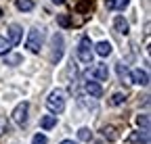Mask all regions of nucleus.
<instances>
[{"instance_id": "393cba45", "label": "nucleus", "mask_w": 151, "mask_h": 144, "mask_svg": "<svg viewBox=\"0 0 151 144\" xmlns=\"http://www.w3.org/2000/svg\"><path fill=\"white\" fill-rule=\"evenodd\" d=\"M57 21H59L61 27H69V19H67L65 15H59V17H57Z\"/></svg>"}, {"instance_id": "4468645a", "label": "nucleus", "mask_w": 151, "mask_h": 144, "mask_svg": "<svg viewBox=\"0 0 151 144\" xmlns=\"http://www.w3.org/2000/svg\"><path fill=\"white\" fill-rule=\"evenodd\" d=\"M40 125H42V130H52L57 125V115H44L40 119Z\"/></svg>"}, {"instance_id": "0eeeda50", "label": "nucleus", "mask_w": 151, "mask_h": 144, "mask_svg": "<svg viewBox=\"0 0 151 144\" xmlns=\"http://www.w3.org/2000/svg\"><path fill=\"white\" fill-rule=\"evenodd\" d=\"M130 82L132 84H139V86H149V73L143 69H132L130 71Z\"/></svg>"}, {"instance_id": "9b49d317", "label": "nucleus", "mask_w": 151, "mask_h": 144, "mask_svg": "<svg viewBox=\"0 0 151 144\" xmlns=\"http://www.w3.org/2000/svg\"><path fill=\"white\" fill-rule=\"evenodd\" d=\"M113 27H116V31H118V33H124V35L130 31V25H128V21L124 19L122 15H118L116 19H113Z\"/></svg>"}, {"instance_id": "f3484780", "label": "nucleus", "mask_w": 151, "mask_h": 144, "mask_svg": "<svg viewBox=\"0 0 151 144\" xmlns=\"http://www.w3.org/2000/svg\"><path fill=\"white\" fill-rule=\"evenodd\" d=\"M124 102H126V94H122V92L111 94V98H109V104H111V106H120V104H124Z\"/></svg>"}, {"instance_id": "4be33fe9", "label": "nucleus", "mask_w": 151, "mask_h": 144, "mask_svg": "<svg viewBox=\"0 0 151 144\" xmlns=\"http://www.w3.org/2000/svg\"><path fill=\"white\" fill-rule=\"evenodd\" d=\"M137 123L141 125V128H147V130H149V115H147V113L139 115V117H137Z\"/></svg>"}, {"instance_id": "5701e85b", "label": "nucleus", "mask_w": 151, "mask_h": 144, "mask_svg": "<svg viewBox=\"0 0 151 144\" xmlns=\"http://www.w3.org/2000/svg\"><path fill=\"white\" fill-rule=\"evenodd\" d=\"M6 132H9V121H6V117L0 115V136L6 134Z\"/></svg>"}, {"instance_id": "6e6552de", "label": "nucleus", "mask_w": 151, "mask_h": 144, "mask_svg": "<svg viewBox=\"0 0 151 144\" xmlns=\"http://www.w3.org/2000/svg\"><path fill=\"white\" fill-rule=\"evenodd\" d=\"M9 42H11V46H15V44H19L21 42V35H23V29H21V25H17V23H13V25H9Z\"/></svg>"}, {"instance_id": "20e7f679", "label": "nucleus", "mask_w": 151, "mask_h": 144, "mask_svg": "<svg viewBox=\"0 0 151 144\" xmlns=\"http://www.w3.org/2000/svg\"><path fill=\"white\" fill-rule=\"evenodd\" d=\"M42 29H38V27H32L29 33H27V40H25V48L29 52H40L42 48Z\"/></svg>"}, {"instance_id": "2eb2a0df", "label": "nucleus", "mask_w": 151, "mask_h": 144, "mask_svg": "<svg viewBox=\"0 0 151 144\" xmlns=\"http://www.w3.org/2000/svg\"><path fill=\"white\" fill-rule=\"evenodd\" d=\"M15 6L23 13H29L34 9V0H15Z\"/></svg>"}, {"instance_id": "f257e3e1", "label": "nucleus", "mask_w": 151, "mask_h": 144, "mask_svg": "<svg viewBox=\"0 0 151 144\" xmlns=\"http://www.w3.org/2000/svg\"><path fill=\"white\" fill-rule=\"evenodd\" d=\"M46 109L52 113V115H61L65 111V94L63 90H52L46 98Z\"/></svg>"}, {"instance_id": "cd10ccee", "label": "nucleus", "mask_w": 151, "mask_h": 144, "mask_svg": "<svg viewBox=\"0 0 151 144\" xmlns=\"http://www.w3.org/2000/svg\"><path fill=\"white\" fill-rule=\"evenodd\" d=\"M0 17H2V11H0Z\"/></svg>"}, {"instance_id": "a878e982", "label": "nucleus", "mask_w": 151, "mask_h": 144, "mask_svg": "<svg viewBox=\"0 0 151 144\" xmlns=\"http://www.w3.org/2000/svg\"><path fill=\"white\" fill-rule=\"evenodd\" d=\"M52 2H55V4H63V2H65V0H52Z\"/></svg>"}, {"instance_id": "6ab92c4d", "label": "nucleus", "mask_w": 151, "mask_h": 144, "mask_svg": "<svg viewBox=\"0 0 151 144\" xmlns=\"http://www.w3.org/2000/svg\"><path fill=\"white\" fill-rule=\"evenodd\" d=\"M118 75H120V79L130 82V71H128V67L124 63H118Z\"/></svg>"}, {"instance_id": "412c9836", "label": "nucleus", "mask_w": 151, "mask_h": 144, "mask_svg": "<svg viewBox=\"0 0 151 144\" xmlns=\"http://www.w3.org/2000/svg\"><path fill=\"white\" fill-rule=\"evenodd\" d=\"M9 50H11V42H9L6 38H2V35H0V57L6 55Z\"/></svg>"}, {"instance_id": "bb28decb", "label": "nucleus", "mask_w": 151, "mask_h": 144, "mask_svg": "<svg viewBox=\"0 0 151 144\" xmlns=\"http://www.w3.org/2000/svg\"><path fill=\"white\" fill-rule=\"evenodd\" d=\"M61 144H73V140H63Z\"/></svg>"}, {"instance_id": "a211bd4d", "label": "nucleus", "mask_w": 151, "mask_h": 144, "mask_svg": "<svg viewBox=\"0 0 151 144\" xmlns=\"http://www.w3.org/2000/svg\"><path fill=\"white\" fill-rule=\"evenodd\" d=\"M103 136H105L109 142L118 140V134H116V128H113V125H105V128H103Z\"/></svg>"}, {"instance_id": "9d476101", "label": "nucleus", "mask_w": 151, "mask_h": 144, "mask_svg": "<svg viewBox=\"0 0 151 144\" xmlns=\"http://www.w3.org/2000/svg\"><path fill=\"white\" fill-rule=\"evenodd\" d=\"M92 75L97 77V82H107L109 77V69L105 63H99V65H94V71H92Z\"/></svg>"}, {"instance_id": "f8f14e48", "label": "nucleus", "mask_w": 151, "mask_h": 144, "mask_svg": "<svg viewBox=\"0 0 151 144\" xmlns=\"http://www.w3.org/2000/svg\"><path fill=\"white\" fill-rule=\"evenodd\" d=\"M94 52H97L99 57H109L111 55V44L103 40V42H99L97 46H94Z\"/></svg>"}, {"instance_id": "7ed1b4c3", "label": "nucleus", "mask_w": 151, "mask_h": 144, "mask_svg": "<svg viewBox=\"0 0 151 144\" xmlns=\"http://www.w3.org/2000/svg\"><path fill=\"white\" fill-rule=\"evenodd\" d=\"M27 113H29V102H27V100L19 102L15 109H13V113H11L15 125H19V128H25V125H27Z\"/></svg>"}, {"instance_id": "aec40b11", "label": "nucleus", "mask_w": 151, "mask_h": 144, "mask_svg": "<svg viewBox=\"0 0 151 144\" xmlns=\"http://www.w3.org/2000/svg\"><path fill=\"white\" fill-rule=\"evenodd\" d=\"M78 140H82V142H90V140H92V132H90L88 128H80V130H78Z\"/></svg>"}, {"instance_id": "dca6fc26", "label": "nucleus", "mask_w": 151, "mask_h": 144, "mask_svg": "<svg viewBox=\"0 0 151 144\" xmlns=\"http://www.w3.org/2000/svg\"><path fill=\"white\" fill-rule=\"evenodd\" d=\"M2 57H4V65H11V67H15V65H19L23 61L21 55H9V52H6V55H2Z\"/></svg>"}, {"instance_id": "39448f33", "label": "nucleus", "mask_w": 151, "mask_h": 144, "mask_svg": "<svg viewBox=\"0 0 151 144\" xmlns=\"http://www.w3.org/2000/svg\"><path fill=\"white\" fill-rule=\"evenodd\" d=\"M63 59V35L57 31L50 40V61L52 63H59Z\"/></svg>"}, {"instance_id": "f03ea898", "label": "nucleus", "mask_w": 151, "mask_h": 144, "mask_svg": "<svg viewBox=\"0 0 151 144\" xmlns=\"http://www.w3.org/2000/svg\"><path fill=\"white\" fill-rule=\"evenodd\" d=\"M92 57H94V50H92V44H90V38L88 35H82L80 38V44H78V59L86 65L92 63Z\"/></svg>"}, {"instance_id": "1a4fd4ad", "label": "nucleus", "mask_w": 151, "mask_h": 144, "mask_svg": "<svg viewBox=\"0 0 151 144\" xmlns=\"http://www.w3.org/2000/svg\"><path fill=\"white\" fill-rule=\"evenodd\" d=\"M84 90H86V94H90V98H101L103 96V88L97 82H86L84 84Z\"/></svg>"}, {"instance_id": "b1692460", "label": "nucleus", "mask_w": 151, "mask_h": 144, "mask_svg": "<svg viewBox=\"0 0 151 144\" xmlns=\"http://www.w3.org/2000/svg\"><path fill=\"white\" fill-rule=\"evenodd\" d=\"M48 140H46V136L44 134H36L34 138H32V144H46Z\"/></svg>"}, {"instance_id": "ddd939ff", "label": "nucleus", "mask_w": 151, "mask_h": 144, "mask_svg": "<svg viewBox=\"0 0 151 144\" xmlns=\"http://www.w3.org/2000/svg\"><path fill=\"white\" fill-rule=\"evenodd\" d=\"M130 4V0H107V9L109 11H124Z\"/></svg>"}, {"instance_id": "423d86ee", "label": "nucleus", "mask_w": 151, "mask_h": 144, "mask_svg": "<svg viewBox=\"0 0 151 144\" xmlns=\"http://www.w3.org/2000/svg\"><path fill=\"white\" fill-rule=\"evenodd\" d=\"M149 140H151V136H149L147 128H143L139 132H132L128 136V144H149Z\"/></svg>"}]
</instances>
